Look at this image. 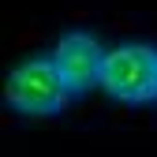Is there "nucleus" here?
<instances>
[{"label":"nucleus","mask_w":157,"mask_h":157,"mask_svg":"<svg viewBox=\"0 0 157 157\" xmlns=\"http://www.w3.org/2000/svg\"><path fill=\"white\" fill-rule=\"evenodd\" d=\"M105 56H109V49H101V41H97L90 30H67L60 41L52 45V60H56V67H60V75L67 78L71 94L101 86Z\"/></svg>","instance_id":"7ed1b4c3"},{"label":"nucleus","mask_w":157,"mask_h":157,"mask_svg":"<svg viewBox=\"0 0 157 157\" xmlns=\"http://www.w3.org/2000/svg\"><path fill=\"white\" fill-rule=\"evenodd\" d=\"M4 101L19 116H56L71 101V86L60 75L52 56H30L19 67H11Z\"/></svg>","instance_id":"f257e3e1"},{"label":"nucleus","mask_w":157,"mask_h":157,"mask_svg":"<svg viewBox=\"0 0 157 157\" xmlns=\"http://www.w3.org/2000/svg\"><path fill=\"white\" fill-rule=\"evenodd\" d=\"M101 90L120 105H153L157 101V49L146 41L116 45L105 56Z\"/></svg>","instance_id":"f03ea898"}]
</instances>
